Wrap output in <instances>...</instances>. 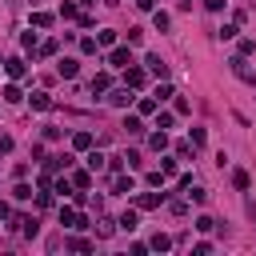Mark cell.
I'll list each match as a JSON object with an SVG mask.
<instances>
[{"label": "cell", "instance_id": "41", "mask_svg": "<svg viewBox=\"0 0 256 256\" xmlns=\"http://www.w3.org/2000/svg\"><path fill=\"white\" fill-rule=\"evenodd\" d=\"M204 8L208 12H224V0H204Z\"/></svg>", "mask_w": 256, "mask_h": 256}, {"label": "cell", "instance_id": "13", "mask_svg": "<svg viewBox=\"0 0 256 256\" xmlns=\"http://www.w3.org/2000/svg\"><path fill=\"white\" fill-rule=\"evenodd\" d=\"M92 144H96V136H92V132H76V136H72V148H76V152H88Z\"/></svg>", "mask_w": 256, "mask_h": 256}, {"label": "cell", "instance_id": "3", "mask_svg": "<svg viewBox=\"0 0 256 256\" xmlns=\"http://www.w3.org/2000/svg\"><path fill=\"white\" fill-rule=\"evenodd\" d=\"M228 64H232V72H236V76H240L244 84H256V72L248 68V56H232Z\"/></svg>", "mask_w": 256, "mask_h": 256}, {"label": "cell", "instance_id": "4", "mask_svg": "<svg viewBox=\"0 0 256 256\" xmlns=\"http://www.w3.org/2000/svg\"><path fill=\"white\" fill-rule=\"evenodd\" d=\"M164 200H168L164 192H140V196H136V208H140V212H152V208H160Z\"/></svg>", "mask_w": 256, "mask_h": 256}, {"label": "cell", "instance_id": "11", "mask_svg": "<svg viewBox=\"0 0 256 256\" xmlns=\"http://www.w3.org/2000/svg\"><path fill=\"white\" fill-rule=\"evenodd\" d=\"M28 104H32L36 112H48V108H52V96H48V92H32V96H28Z\"/></svg>", "mask_w": 256, "mask_h": 256}, {"label": "cell", "instance_id": "32", "mask_svg": "<svg viewBox=\"0 0 256 256\" xmlns=\"http://www.w3.org/2000/svg\"><path fill=\"white\" fill-rule=\"evenodd\" d=\"M56 52H60L56 40H44V44H40V56H56Z\"/></svg>", "mask_w": 256, "mask_h": 256}, {"label": "cell", "instance_id": "15", "mask_svg": "<svg viewBox=\"0 0 256 256\" xmlns=\"http://www.w3.org/2000/svg\"><path fill=\"white\" fill-rule=\"evenodd\" d=\"M72 164V156H48L44 160V172H60V168H68Z\"/></svg>", "mask_w": 256, "mask_h": 256}, {"label": "cell", "instance_id": "33", "mask_svg": "<svg viewBox=\"0 0 256 256\" xmlns=\"http://www.w3.org/2000/svg\"><path fill=\"white\" fill-rule=\"evenodd\" d=\"M172 120H176V112H160L156 116V128H172Z\"/></svg>", "mask_w": 256, "mask_h": 256}, {"label": "cell", "instance_id": "39", "mask_svg": "<svg viewBox=\"0 0 256 256\" xmlns=\"http://www.w3.org/2000/svg\"><path fill=\"white\" fill-rule=\"evenodd\" d=\"M68 248H76V252H92V240H68Z\"/></svg>", "mask_w": 256, "mask_h": 256}, {"label": "cell", "instance_id": "30", "mask_svg": "<svg viewBox=\"0 0 256 256\" xmlns=\"http://www.w3.org/2000/svg\"><path fill=\"white\" fill-rule=\"evenodd\" d=\"M20 232H24V236H28V240H32V236H36V232H40V224H36V220H32V216H24V228H20Z\"/></svg>", "mask_w": 256, "mask_h": 256}, {"label": "cell", "instance_id": "26", "mask_svg": "<svg viewBox=\"0 0 256 256\" xmlns=\"http://www.w3.org/2000/svg\"><path fill=\"white\" fill-rule=\"evenodd\" d=\"M12 200H32V188H28V184H24V180H20V184H16V188H12Z\"/></svg>", "mask_w": 256, "mask_h": 256}, {"label": "cell", "instance_id": "8", "mask_svg": "<svg viewBox=\"0 0 256 256\" xmlns=\"http://www.w3.org/2000/svg\"><path fill=\"white\" fill-rule=\"evenodd\" d=\"M144 64H148V72H152V76H160V80L168 76V64H164L160 56H152V52H148V56H144Z\"/></svg>", "mask_w": 256, "mask_h": 256}, {"label": "cell", "instance_id": "18", "mask_svg": "<svg viewBox=\"0 0 256 256\" xmlns=\"http://www.w3.org/2000/svg\"><path fill=\"white\" fill-rule=\"evenodd\" d=\"M148 248H152V252H168V248H172V236H164V232H156V236L148 240Z\"/></svg>", "mask_w": 256, "mask_h": 256}, {"label": "cell", "instance_id": "37", "mask_svg": "<svg viewBox=\"0 0 256 256\" xmlns=\"http://www.w3.org/2000/svg\"><path fill=\"white\" fill-rule=\"evenodd\" d=\"M52 192H60V196H68V192H72V184H68V180H52Z\"/></svg>", "mask_w": 256, "mask_h": 256}, {"label": "cell", "instance_id": "42", "mask_svg": "<svg viewBox=\"0 0 256 256\" xmlns=\"http://www.w3.org/2000/svg\"><path fill=\"white\" fill-rule=\"evenodd\" d=\"M136 8L140 12H156V0H136Z\"/></svg>", "mask_w": 256, "mask_h": 256}, {"label": "cell", "instance_id": "43", "mask_svg": "<svg viewBox=\"0 0 256 256\" xmlns=\"http://www.w3.org/2000/svg\"><path fill=\"white\" fill-rule=\"evenodd\" d=\"M4 152H12V136H0V156Z\"/></svg>", "mask_w": 256, "mask_h": 256}, {"label": "cell", "instance_id": "29", "mask_svg": "<svg viewBox=\"0 0 256 256\" xmlns=\"http://www.w3.org/2000/svg\"><path fill=\"white\" fill-rule=\"evenodd\" d=\"M208 144V132L204 128H192V148H204Z\"/></svg>", "mask_w": 256, "mask_h": 256}, {"label": "cell", "instance_id": "38", "mask_svg": "<svg viewBox=\"0 0 256 256\" xmlns=\"http://www.w3.org/2000/svg\"><path fill=\"white\" fill-rule=\"evenodd\" d=\"M188 200H196V204H204V200H208V192H204V188H188Z\"/></svg>", "mask_w": 256, "mask_h": 256}, {"label": "cell", "instance_id": "28", "mask_svg": "<svg viewBox=\"0 0 256 256\" xmlns=\"http://www.w3.org/2000/svg\"><path fill=\"white\" fill-rule=\"evenodd\" d=\"M124 128H128L132 136H140V132H144V124H140V116H128V120H124Z\"/></svg>", "mask_w": 256, "mask_h": 256}, {"label": "cell", "instance_id": "1", "mask_svg": "<svg viewBox=\"0 0 256 256\" xmlns=\"http://www.w3.org/2000/svg\"><path fill=\"white\" fill-rule=\"evenodd\" d=\"M124 84H128V88H144V84H148V68L128 64V68H124Z\"/></svg>", "mask_w": 256, "mask_h": 256}, {"label": "cell", "instance_id": "34", "mask_svg": "<svg viewBox=\"0 0 256 256\" xmlns=\"http://www.w3.org/2000/svg\"><path fill=\"white\" fill-rule=\"evenodd\" d=\"M88 168H92V172H96V168H104V156H100V152H92V148H88Z\"/></svg>", "mask_w": 256, "mask_h": 256}, {"label": "cell", "instance_id": "35", "mask_svg": "<svg viewBox=\"0 0 256 256\" xmlns=\"http://www.w3.org/2000/svg\"><path fill=\"white\" fill-rule=\"evenodd\" d=\"M152 96H156V100H160V104H164V100H168V96H176V92H172V88H168V84H160V88H156V92H152Z\"/></svg>", "mask_w": 256, "mask_h": 256}, {"label": "cell", "instance_id": "44", "mask_svg": "<svg viewBox=\"0 0 256 256\" xmlns=\"http://www.w3.org/2000/svg\"><path fill=\"white\" fill-rule=\"evenodd\" d=\"M8 212H12V208H8L4 200H0V220H8Z\"/></svg>", "mask_w": 256, "mask_h": 256}, {"label": "cell", "instance_id": "23", "mask_svg": "<svg viewBox=\"0 0 256 256\" xmlns=\"http://www.w3.org/2000/svg\"><path fill=\"white\" fill-rule=\"evenodd\" d=\"M20 44H24V52H40V40H36V32H24V36H20Z\"/></svg>", "mask_w": 256, "mask_h": 256}, {"label": "cell", "instance_id": "9", "mask_svg": "<svg viewBox=\"0 0 256 256\" xmlns=\"http://www.w3.org/2000/svg\"><path fill=\"white\" fill-rule=\"evenodd\" d=\"M108 84H112V76H108V72H96V76H92V96H104Z\"/></svg>", "mask_w": 256, "mask_h": 256}, {"label": "cell", "instance_id": "10", "mask_svg": "<svg viewBox=\"0 0 256 256\" xmlns=\"http://www.w3.org/2000/svg\"><path fill=\"white\" fill-rule=\"evenodd\" d=\"M108 100H112V104H116V108H128V104H132V100H136V96H132V92H128V84H124V88H116V92H112V96H108Z\"/></svg>", "mask_w": 256, "mask_h": 256}, {"label": "cell", "instance_id": "36", "mask_svg": "<svg viewBox=\"0 0 256 256\" xmlns=\"http://www.w3.org/2000/svg\"><path fill=\"white\" fill-rule=\"evenodd\" d=\"M160 168L172 176V172H176V156H160Z\"/></svg>", "mask_w": 256, "mask_h": 256}, {"label": "cell", "instance_id": "20", "mask_svg": "<svg viewBox=\"0 0 256 256\" xmlns=\"http://www.w3.org/2000/svg\"><path fill=\"white\" fill-rule=\"evenodd\" d=\"M52 12H32V28H52Z\"/></svg>", "mask_w": 256, "mask_h": 256}, {"label": "cell", "instance_id": "6", "mask_svg": "<svg viewBox=\"0 0 256 256\" xmlns=\"http://www.w3.org/2000/svg\"><path fill=\"white\" fill-rule=\"evenodd\" d=\"M112 192H116V196H132V192H136V180L116 172V180H112Z\"/></svg>", "mask_w": 256, "mask_h": 256}, {"label": "cell", "instance_id": "22", "mask_svg": "<svg viewBox=\"0 0 256 256\" xmlns=\"http://www.w3.org/2000/svg\"><path fill=\"white\" fill-rule=\"evenodd\" d=\"M56 16H60V20H76L80 12H76V4H68V0H64V4L56 8Z\"/></svg>", "mask_w": 256, "mask_h": 256}, {"label": "cell", "instance_id": "5", "mask_svg": "<svg viewBox=\"0 0 256 256\" xmlns=\"http://www.w3.org/2000/svg\"><path fill=\"white\" fill-rule=\"evenodd\" d=\"M56 72H60L64 80H76V72H80V60H76V56H64V60L56 64Z\"/></svg>", "mask_w": 256, "mask_h": 256}, {"label": "cell", "instance_id": "17", "mask_svg": "<svg viewBox=\"0 0 256 256\" xmlns=\"http://www.w3.org/2000/svg\"><path fill=\"white\" fill-rule=\"evenodd\" d=\"M116 224H120L124 232H136V224H140V216H136V208H128V212H124V216H120Z\"/></svg>", "mask_w": 256, "mask_h": 256}, {"label": "cell", "instance_id": "24", "mask_svg": "<svg viewBox=\"0 0 256 256\" xmlns=\"http://www.w3.org/2000/svg\"><path fill=\"white\" fill-rule=\"evenodd\" d=\"M148 144H152L156 152H164V148H168V132H164V128H160V132H152V140H148Z\"/></svg>", "mask_w": 256, "mask_h": 256}, {"label": "cell", "instance_id": "16", "mask_svg": "<svg viewBox=\"0 0 256 256\" xmlns=\"http://www.w3.org/2000/svg\"><path fill=\"white\" fill-rule=\"evenodd\" d=\"M72 184L76 188H92V168H76L72 172Z\"/></svg>", "mask_w": 256, "mask_h": 256}, {"label": "cell", "instance_id": "27", "mask_svg": "<svg viewBox=\"0 0 256 256\" xmlns=\"http://www.w3.org/2000/svg\"><path fill=\"white\" fill-rule=\"evenodd\" d=\"M96 48H100V44H96L92 36H84V40H80V52H84V56H96Z\"/></svg>", "mask_w": 256, "mask_h": 256}, {"label": "cell", "instance_id": "7", "mask_svg": "<svg viewBox=\"0 0 256 256\" xmlns=\"http://www.w3.org/2000/svg\"><path fill=\"white\" fill-rule=\"evenodd\" d=\"M4 72H8L12 80H24V72H28V64H24L20 56H12V60H4Z\"/></svg>", "mask_w": 256, "mask_h": 256}, {"label": "cell", "instance_id": "12", "mask_svg": "<svg viewBox=\"0 0 256 256\" xmlns=\"http://www.w3.org/2000/svg\"><path fill=\"white\" fill-rule=\"evenodd\" d=\"M136 112L140 116H152V112H160V100L156 96H144V100H136Z\"/></svg>", "mask_w": 256, "mask_h": 256}, {"label": "cell", "instance_id": "25", "mask_svg": "<svg viewBox=\"0 0 256 256\" xmlns=\"http://www.w3.org/2000/svg\"><path fill=\"white\" fill-rule=\"evenodd\" d=\"M96 44H100V48H108V44H116V32H112V28H104V32H96Z\"/></svg>", "mask_w": 256, "mask_h": 256}, {"label": "cell", "instance_id": "40", "mask_svg": "<svg viewBox=\"0 0 256 256\" xmlns=\"http://www.w3.org/2000/svg\"><path fill=\"white\" fill-rule=\"evenodd\" d=\"M236 32H240V28H236V24H224V28H220V40H232V36H236Z\"/></svg>", "mask_w": 256, "mask_h": 256}, {"label": "cell", "instance_id": "2", "mask_svg": "<svg viewBox=\"0 0 256 256\" xmlns=\"http://www.w3.org/2000/svg\"><path fill=\"white\" fill-rule=\"evenodd\" d=\"M108 64H112V68H128V64H136V60H132V48H128V44L112 48V52H108Z\"/></svg>", "mask_w": 256, "mask_h": 256}, {"label": "cell", "instance_id": "19", "mask_svg": "<svg viewBox=\"0 0 256 256\" xmlns=\"http://www.w3.org/2000/svg\"><path fill=\"white\" fill-rule=\"evenodd\" d=\"M232 184H236L240 192H248V188H252V176H248L244 168H236V172H232Z\"/></svg>", "mask_w": 256, "mask_h": 256}, {"label": "cell", "instance_id": "21", "mask_svg": "<svg viewBox=\"0 0 256 256\" xmlns=\"http://www.w3.org/2000/svg\"><path fill=\"white\" fill-rule=\"evenodd\" d=\"M4 100H8V104H20V100H24L20 84H4Z\"/></svg>", "mask_w": 256, "mask_h": 256}, {"label": "cell", "instance_id": "14", "mask_svg": "<svg viewBox=\"0 0 256 256\" xmlns=\"http://www.w3.org/2000/svg\"><path fill=\"white\" fill-rule=\"evenodd\" d=\"M168 24H172V16H168L164 8H156V12H152V28H156V32H168Z\"/></svg>", "mask_w": 256, "mask_h": 256}, {"label": "cell", "instance_id": "31", "mask_svg": "<svg viewBox=\"0 0 256 256\" xmlns=\"http://www.w3.org/2000/svg\"><path fill=\"white\" fill-rule=\"evenodd\" d=\"M212 228H216L212 216H196V232H212Z\"/></svg>", "mask_w": 256, "mask_h": 256}]
</instances>
